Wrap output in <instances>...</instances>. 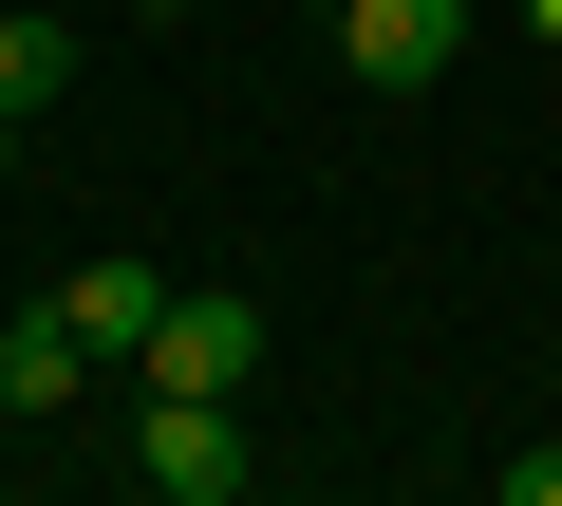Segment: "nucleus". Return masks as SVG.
Masks as SVG:
<instances>
[{
  "instance_id": "f257e3e1",
  "label": "nucleus",
  "mask_w": 562,
  "mask_h": 506,
  "mask_svg": "<svg viewBox=\"0 0 562 506\" xmlns=\"http://www.w3.org/2000/svg\"><path fill=\"white\" fill-rule=\"evenodd\" d=\"M132 487H150V506H244V487H262L244 394H150V413H132Z\"/></svg>"
},
{
  "instance_id": "f03ea898",
  "label": "nucleus",
  "mask_w": 562,
  "mask_h": 506,
  "mask_svg": "<svg viewBox=\"0 0 562 506\" xmlns=\"http://www.w3.org/2000/svg\"><path fill=\"white\" fill-rule=\"evenodd\" d=\"M319 38H338V76H357V94H431V76L469 57V0H338Z\"/></svg>"
},
{
  "instance_id": "7ed1b4c3",
  "label": "nucleus",
  "mask_w": 562,
  "mask_h": 506,
  "mask_svg": "<svg viewBox=\"0 0 562 506\" xmlns=\"http://www.w3.org/2000/svg\"><path fill=\"white\" fill-rule=\"evenodd\" d=\"M244 375H262V301H225V282L188 301V282H169V319H150L132 394H244Z\"/></svg>"
},
{
  "instance_id": "20e7f679",
  "label": "nucleus",
  "mask_w": 562,
  "mask_h": 506,
  "mask_svg": "<svg viewBox=\"0 0 562 506\" xmlns=\"http://www.w3.org/2000/svg\"><path fill=\"white\" fill-rule=\"evenodd\" d=\"M94 375H113V357H94V319H76L57 282H38L20 319H0V413H76Z\"/></svg>"
},
{
  "instance_id": "39448f33",
  "label": "nucleus",
  "mask_w": 562,
  "mask_h": 506,
  "mask_svg": "<svg viewBox=\"0 0 562 506\" xmlns=\"http://www.w3.org/2000/svg\"><path fill=\"white\" fill-rule=\"evenodd\" d=\"M57 301L94 319V357H113V375H132V357H150V319H169V282L132 263V244H94V263H57Z\"/></svg>"
},
{
  "instance_id": "423d86ee",
  "label": "nucleus",
  "mask_w": 562,
  "mask_h": 506,
  "mask_svg": "<svg viewBox=\"0 0 562 506\" xmlns=\"http://www.w3.org/2000/svg\"><path fill=\"white\" fill-rule=\"evenodd\" d=\"M76 76V20H57V0H0V113H38Z\"/></svg>"
},
{
  "instance_id": "0eeeda50",
  "label": "nucleus",
  "mask_w": 562,
  "mask_h": 506,
  "mask_svg": "<svg viewBox=\"0 0 562 506\" xmlns=\"http://www.w3.org/2000/svg\"><path fill=\"white\" fill-rule=\"evenodd\" d=\"M506 506H562V450H506Z\"/></svg>"
},
{
  "instance_id": "6e6552de",
  "label": "nucleus",
  "mask_w": 562,
  "mask_h": 506,
  "mask_svg": "<svg viewBox=\"0 0 562 506\" xmlns=\"http://www.w3.org/2000/svg\"><path fill=\"white\" fill-rule=\"evenodd\" d=\"M525 38H543V57H562V0H525Z\"/></svg>"
},
{
  "instance_id": "1a4fd4ad",
  "label": "nucleus",
  "mask_w": 562,
  "mask_h": 506,
  "mask_svg": "<svg viewBox=\"0 0 562 506\" xmlns=\"http://www.w3.org/2000/svg\"><path fill=\"white\" fill-rule=\"evenodd\" d=\"M0 169H20V113H0Z\"/></svg>"
},
{
  "instance_id": "9d476101",
  "label": "nucleus",
  "mask_w": 562,
  "mask_h": 506,
  "mask_svg": "<svg viewBox=\"0 0 562 506\" xmlns=\"http://www.w3.org/2000/svg\"><path fill=\"white\" fill-rule=\"evenodd\" d=\"M319 20H338V0H319Z\"/></svg>"
}]
</instances>
